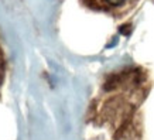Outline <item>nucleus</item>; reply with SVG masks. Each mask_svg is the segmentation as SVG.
<instances>
[{"label":"nucleus","mask_w":154,"mask_h":140,"mask_svg":"<svg viewBox=\"0 0 154 140\" xmlns=\"http://www.w3.org/2000/svg\"><path fill=\"white\" fill-rule=\"evenodd\" d=\"M3 79V54H2V50H0V82Z\"/></svg>","instance_id":"nucleus-2"},{"label":"nucleus","mask_w":154,"mask_h":140,"mask_svg":"<svg viewBox=\"0 0 154 140\" xmlns=\"http://www.w3.org/2000/svg\"><path fill=\"white\" fill-rule=\"evenodd\" d=\"M137 0H85V3L92 9L107 11L113 14H120L129 10Z\"/></svg>","instance_id":"nucleus-1"}]
</instances>
